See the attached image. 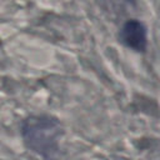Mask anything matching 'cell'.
<instances>
[{"label": "cell", "instance_id": "obj_1", "mask_svg": "<svg viewBox=\"0 0 160 160\" xmlns=\"http://www.w3.org/2000/svg\"><path fill=\"white\" fill-rule=\"evenodd\" d=\"M119 38L125 46L135 51H144L146 49V28L139 20H128L122 25Z\"/></svg>", "mask_w": 160, "mask_h": 160}]
</instances>
